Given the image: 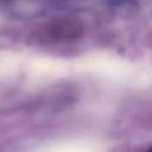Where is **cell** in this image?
Listing matches in <instances>:
<instances>
[{
	"mask_svg": "<svg viewBox=\"0 0 152 152\" xmlns=\"http://www.w3.org/2000/svg\"><path fill=\"white\" fill-rule=\"evenodd\" d=\"M83 33L82 23L74 17L56 19L44 27V37L53 43H69L77 40Z\"/></svg>",
	"mask_w": 152,
	"mask_h": 152,
	"instance_id": "6da1fadb",
	"label": "cell"
},
{
	"mask_svg": "<svg viewBox=\"0 0 152 152\" xmlns=\"http://www.w3.org/2000/svg\"><path fill=\"white\" fill-rule=\"evenodd\" d=\"M145 152H152V146H150V147H148V148H147Z\"/></svg>",
	"mask_w": 152,
	"mask_h": 152,
	"instance_id": "7a4b0ae2",
	"label": "cell"
}]
</instances>
